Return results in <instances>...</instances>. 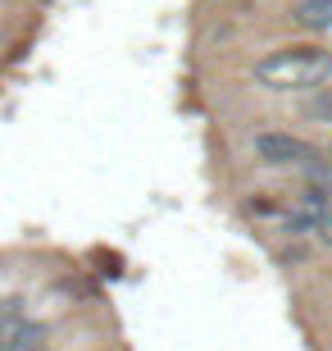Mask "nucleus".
I'll list each match as a JSON object with an SVG mask.
<instances>
[{
    "label": "nucleus",
    "instance_id": "4",
    "mask_svg": "<svg viewBox=\"0 0 332 351\" xmlns=\"http://www.w3.org/2000/svg\"><path fill=\"white\" fill-rule=\"evenodd\" d=\"M292 23L305 32H332V0H296Z\"/></svg>",
    "mask_w": 332,
    "mask_h": 351
},
{
    "label": "nucleus",
    "instance_id": "6",
    "mask_svg": "<svg viewBox=\"0 0 332 351\" xmlns=\"http://www.w3.org/2000/svg\"><path fill=\"white\" fill-rule=\"evenodd\" d=\"M314 237H319V247H328V251H332V210H328V219L319 223V233H314Z\"/></svg>",
    "mask_w": 332,
    "mask_h": 351
},
{
    "label": "nucleus",
    "instance_id": "1",
    "mask_svg": "<svg viewBox=\"0 0 332 351\" xmlns=\"http://www.w3.org/2000/svg\"><path fill=\"white\" fill-rule=\"evenodd\" d=\"M251 78L259 82L264 91H323V82L332 78V46L323 41H292V46H278L268 51L264 60H255Z\"/></svg>",
    "mask_w": 332,
    "mask_h": 351
},
{
    "label": "nucleus",
    "instance_id": "3",
    "mask_svg": "<svg viewBox=\"0 0 332 351\" xmlns=\"http://www.w3.org/2000/svg\"><path fill=\"white\" fill-rule=\"evenodd\" d=\"M332 196L319 187H305L301 196H292V210H287V233H319V223L328 219Z\"/></svg>",
    "mask_w": 332,
    "mask_h": 351
},
{
    "label": "nucleus",
    "instance_id": "5",
    "mask_svg": "<svg viewBox=\"0 0 332 351\" xmlns=\"http://www.w3.org/2000/svg\"><path fill=\"white\" fill-rule=\"evenodd\" d=\"M305 119H309V123H323V128H332V87L314 91V96L305 101Z\"/></svg>",
    "mask_w": 332,
    "mask_h": 351
},
{
    "label": "nucleus",
    "instance_id": "7",
    "mask_svg": "<svg viewBox=\"0 0 332 351\" xmlns=\"http://www.w3.org/2000/svg\"><path fill=\"white\" fill-rule=\"evenodd\" d=\"M323 156H328V160H332V137H328V146H323Z\"/></svg>",
    "mask_w": 332,
    "mask_h": 351
},
{
    "label": "nucleus",
    "instance_id": "2",
    "mask_svg": "<svg viewBox=\"0 0 332 351\" xmlns=\"http://www.w3.org/2000/svg\"><path fill=\"white\" fill-rule=\"evenodd\" d=\"M251 156L264 165V169H296V173H309L314 165L323 160V151L296 132H282V128H264L251 137Z\"/></svg>",
    "mask_w": 332,
    "mask_h": 351
}]
</instances>
